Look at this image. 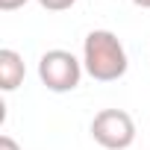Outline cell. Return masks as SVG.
Segmentation results:
<instances>
[{
    "mask_svg": "<svg viewBox=\"0 0 150 150\" xmlns=\"http://www.w3.org/2000/svg\"><path fill=\"white\" fill-rule=\"evenodd\" d=\"M83 68L97 83L121 80L129 68V59H127L121 38L112 30H91L83 41Z\"/></svg>",
    "mask_w": 150,
    "mask_h": 150,
    "instance_id": "cell-1",
    "label": "cell"
},
{
    "mask_svg": "<svg viewBox=\"0 0 150 150\" xmlns=\"http://www.w3.org/2000/svg\"><path fill=\"white\" fill-rule=\"evenodd\" d=\"M83 71H86L83 59H77L71 50H62V47H53L38 59V80L47 91H56V94L74 91L83 80Z\"/></svg>",
    "mask_w": 150,
    "mask_h": 150,
    "instance_id": "cell-2",
    "label": "cell"
},
{
    "mask_svg": "<svg viewBox=\"0 0 150 150\" xmlns=\"http://www.w3.org/2000/svg\"><path fill=\"white\" fill-rule=\"evenodd\" d=\"M91 138L106 150H127L135 141V121L124 109H100L91 118Z\"/></svg>",
    "mask_w": 150,
    "mask_h": 150,
    "instance_id": "cell-3",
    "label": "cell"
},
{
    "mask_svg": "<svg viewBox=\"0 0 150 150\" xmlns=\"http://www.w3.org/2000/svg\"><path fill=\"white\" fill-rule=\"evenodd\" d=\"M27 77V68H24V56L12 47L0 50V88L3 91H15Z\"/></svg>",
    "mask_w": 150,
    "mask_h": 150,
    "instance_id": "cell-4",
    "label": "cell"
},
{
    "mask_svg": "<svg viewBox=\"0 0 150 150\" xmlns=\"http://www.w3.org/2000/svg\"><path fill=\"white\" fill-rule=\"evenodd\" d=\"M77 0H38V6L41 9H47V12H65V9H71Z\"/></svg>",
    "mask_w": 150,
    "mask_h": 150,
    "instance_id": "cell-5",
    "label": "cell"
},
{
    "mask_svg": "<svg viewBox=\"0 0 150 150\" xmlns=\"http://www.w3.org/2000/svg\"><path fill=\"white\" fill-rule=\"evenodd\" d=\"M24 3H30V0H0V9H3V12H15V9H21Z\"/></svg>",
    "mask_w": 150,
    "mask_h": 150,
    "instance_id": "cell-6",
    "label": "cell"
},
{
    "mask_svg": "<svg viewBox=\"0 0 150 150\" xmlns=\"http://www.w3.org/2000/svg\"><path fill=\"white\" fill-rule=\"evenodd\" d=\"M0 150H21V144L12 135H0Z\"/></svg>",
    "mask_w": 150,
    "mask_h": 150,
    "instance_id": "cell-7",
    "label": "cell"
},
{
    "mask_svg": "<svg viewBox=\"0 0 150 150\" xmlns=\"http://www.w3.org/2000/svg\"><path fill=\"white\" fill-rule=\"evenodd\" d=\"M135 6H141V9H150V0H132Z\"/></svg>",
    "mask_w": 150,
    "mask_h": 150,
    "instance_id": "cell-8",
    "label": "cell"
}]
</instances>
